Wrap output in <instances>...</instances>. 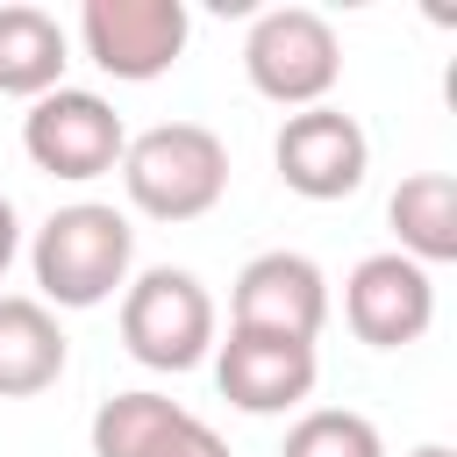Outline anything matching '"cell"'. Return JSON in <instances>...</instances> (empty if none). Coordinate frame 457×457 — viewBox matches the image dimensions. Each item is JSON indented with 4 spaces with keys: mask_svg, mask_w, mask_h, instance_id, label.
<instances>
[{
    "mask_svg": "<svg viewBox=\"0 0 457 457\" xmlns=\"http://www.w3.org/2000/svg\"><path fill=\"white\" fill-rule=\"evenodd\" d=\"M29 271H36V300L50 314L57 307L86 314V307H100V300H114L129 286V271H136V228L107 200H71V207H57L36 228Z\"/></svg>",
    "mask_w": 457,
    "mask_h": 457,
    "instance_id": "cell-1",
    "label": "cell"
},
{
    "mask_svg": "<svg viewBox=\"0 0 457 457\" xmlns=\"http://www.w3.org/2000/svg\"><path fill=\"white\" fill-rule=\"evenodd\" d=\"M121 193L150 221H200L228 193V143L207 121H157L121 150Z\"/></svg>",
    "mask_w": 457,
    "mask_h": 457,
    "instance_id": "cell-2",
    "label": "cell"
},
{
    "mask_svg": "<svg viewBox=\"0 0 457 457\" xmlns=\"http://www.w3.org/2000/svg\"><path fill=\"white\" fill-rule=\"evenodd\" d=\"M214 293L186 264H150L121 286V350L143 371H193L214 357Z\"/></svg>",
    "mask_w": 457,
    "mask_h": 457,
    "instance_id": "cell-3",
    "label": "cell"
},
{
    "mask_svg": "<svg viewBox=\"0 0 457 457\" xmlns=\"http://www.w3.org/2000/svg\"><path fill=\"white\" fill-rule=\"evenodd\" d=\"M243 79L271 100V107H328L336 79H343V43L328 29V14L314 7H264L243 36Z\"/></svg>",
    "mask_w": 457,
    "mask_h": 457,
    "instance_id": "cell-4",
    "label": "cell"
},
{
    "mask_svg": "<svg viewBox=\"0 0 457 457\" xmlns=\"http://www.w3.org/2000/svg\"><path fill=\"white\" fill-rule=\"evenodd\" d=\"M21 150H29L36 171L86 186V179H107V171L121 164L129 129H121V114H114V100H100V93H86V86H57V93L29 100V114H21Z\"/></svg>",
    "mask_w": 457,
    "mask_h": 457,
    "instance_id": "cell-5",
    "label": "cell"
},
{
    "mask_svg": "<svg viewBox=\"0 0 457 457\" xmlns=\"http://www.w3.org/2000/svg\"><path fill=\"white\" fill-rule=\"evenodd\" d=\"M193 14L186 0H86L79 7V43L86 57L121 79V86H150L186 57Z\"/></svg>",
    "mask_w": 457,
    "mask_h": 457,
    "instance_id": "cell-6",
    "label": "cell"
},
{
    "mask_svg": "<svg viewBox=\"0 0 457 457\" xmlns=\"http://www.w3.org/2000/svg\"><path fill=\"white\" fill-rule=\"evenodd\" d=\"M271 164L300 200H350L371 171V136L343 107H300L271 136Z\"/></svg>",
    "mask_w": 457,
    "mask_h": 457,
    "instance_id": "cell-7",
    "label": "cell"
},
{
    "mask_svg": "<svg viewBox=\"0 0 457 457\" xmlns=\"http://www.w3.org/2000/svg\"><path fill=\"white\" fill-rule=\"evenodd\" d=\"M343 321L371 350H407L436 321V278L414 257H400V250H371L343 278Z\"/></svg>",
    "mask_w": 457,
    "mask_h": 457,
    "instance_id": "cell-8",
    "label": "cell"
},
{
    "mask_svg": "<svg viewBox=\"0 0 457 457\" xmlns=\"http://www.w3.org/2000/svg\"><path fill=\"white\" fill-rule=\"evenodd\" d=\"M328 321V278L314 257L300 250H257L236 286H228V328H257V336H293L314 343Z\"/></svg>",
    "mask_w": 457,
    "mask_h": 457,
    "instance_id": "cell-9",
    "label": "cell"
},
{
    "mask_svg": "<svg viewBox=\"0 0 457 457\" xmlns=\"http://www.w3.org/2000/svg\"><path fill=\"white\" fill-rule=\"evenodd\" d=\"M321 378V357L314 343H293V336H257V328H228L214 336V386L228 407L243 414H286L314 393Z\"/></svg>",
    "mask_w": 457,
    "mask_h": 457,
    "instance_id": "cell-10",
    "label": "cell"
},
{
    "mask_svg": "<svg viewBox=\"0 0 457 457\" xmlns=\"http://www.w3.org/2000/svg\"><path fill=\"white\" fill-rule=\"evenodd\" d=\"M86 436H93V457H228V443L200 414H186L179 400H164L150 386L100 400Z\"/></svg>",
    "mask_w": 457,
    "mask_h": 457,
    "instance_id": "cell-11",
    "label": "cell"
},
{
    "mask_svg": "<svg viewBox=\"0 0 457 457\" xmlns=\"http://www.w3.org/2000/svg\"><path fill=\"white\" fill-rule=\"evenodd\" d=\"M64 328L36 293H0V400H29L50 393L64 378Z\"/></svg>",
    "mask_w": 457,
    "mask_h": 457,
    "instance_id": "cell-12",
    "label": "cell"
},
{
    "mask_svg": "<svg viewBox=\"0 0 457 457\" xmlns=\"http://www.w3.org/2000/svg\"><path fill=\"white\" fill-rule=\"evenodd\" d=\"M64 64H71V36L57 29V14L43 7H0V93L14 100H43L64 86Z\"/></svg>",
    "mask_w": 457,
    "mask_h": 457,
    "instance_id": "cell-13",
    "label": "cell"
},
{
    "mask_svg": "<svg viewBox=\"0 0 457 457\" xmlns=\"http://www.w3.org/2000/svg\"><path fill=\"white\" fill-rule=\"evenodd\" d=\"M386 221H393V250L400 257H414L421 271L428 264H450L457 257V179L450 171H414V179H400L393 186V200H386Z\"/></svg>",
    "mask_w": 457,
    "mask_h": 457,
    "instance_id": "cell-14",
    "label": "cell"
},
{
    "mask_svg": "<svg viewBox=\"0 0 457 457\" xmlns=\"http://www.w3.org/2000/svg\"><path fill=\"white\" fill-rule=\"evenodd\" d=\"M278 457H386L378 428L350 407H307L293 428H286V450Z\"/></svg>",
    "mask_w": 457,
    "mask_h": 457,
    "instance_id": "cell-15",
    "label": "cell"
},
{
    "mask_svg": "<svg viewBox=\"0 0 457 457\" xmlns=\"http://www.w3.org/2000/svg\"><path fill=\"white\" fill-rule=\"evenodd\" d=\"M14 257H21V214H14V200L0 193V278H7Z\"/></svg>",
    "mask_w": 457,
    "mask_h": 457,
    "instance_id": "cell-16",
    "label": "cell"
},
{
    "mask_svg": "<svg viewBox=\"0 0 457 457\" xmlns=\"http://www.w3.org/2000/svg\"><path fill=\"white\" fill-rule=\"evenodd\" d=\"M407 457H457L450 443H421V450H407Z\"/></svg>",
    "mask_w": 457,
    "mask_h": 457,
    "instance_id": "cell-17",
    "label": "cell"
}]
</instances>
